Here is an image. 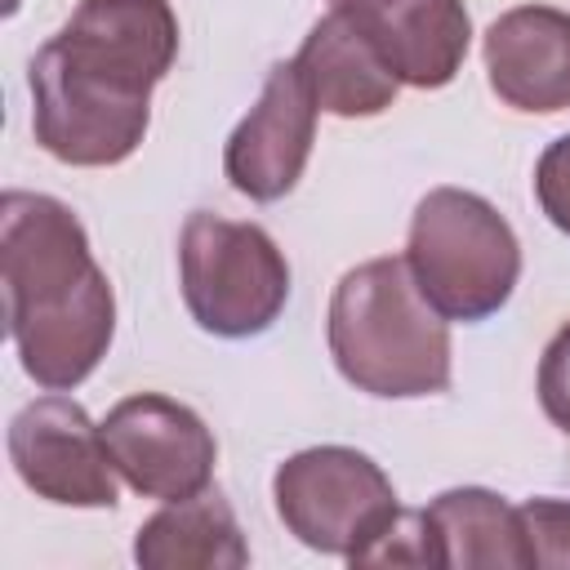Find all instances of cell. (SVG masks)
Returning <instances> with one entry per match:
<instances>
[{
	"label": "cell",
	"mask_w": 570,
	"mask_h": 570,
	"mask_svg": "<svg viewBox=\"0 0 570 570\" xmlns=\"http://www.w3.org/2000/svg\"><path fill=\"white\" fill-rule=\"evenodd\" d=\"M405 263L445 321L494 316L521 276V245L508 218L476 191L432 187L410 218Z\"/></svg>",
	"instance_id": "obj_4"
},
{
	"label": "cell",
	"mask_w": 570,
	"mask_h": 570,
	"mask_svg": "<svg viewBox=\"0 0 570 570\" xmlns=\"http://www.w3.org/2000/svg\"><path fill=\"white\" fill-rule=\"evenodd\" d=\"M356 18L392 76L410 89L450 85L472 45V18L463 0H383Z\"/></svg>",
	"instance_id": "obj_12"
},
{
	"label": "cell",
	"mask_w": 570,
	"mask_h": 570,
	"mask_svg": "<svg viewBox=\"0 0 570 570\" xmlns=\"http://www.w3.org/2000/svg\"><path fill=\"white\" fill-rule=\"evenodd\" d=\"M174 58L169 0H80L27 67L36 142L76 169L129 160L151 120V89Z\"/></svg>",
	"instance_id": "obj_1"
},
{
	"label": "cell",
	"mask_w": 570,
	"mask_h": 570,
	"mask_svg": "<svg viewBox=\"0 0 570 570\" xmlns=\"http://www.w3.org/2000/svg\"><path fill=\"white\" fill-rule=\"evenodd\" d=\"M98 428L120 481L142 499L174 503L200 494L214 481L218 441L205 428V419L174 396L160 392L125 396L120 405L107 410Z\"/></svg>",
	"instance_id": "obj_7"
},
{
	"label": "cell",
	"mask_w": 570,
	"mask_h": 570,
	"mask_svg": "<svg viewBox=\"0 0 570 570\" xmlns=\"http://www.w3.org/2000/svg\"><path fill=\"white\" fill-rule=\"evenodd\" d=\"M534 196L543 218L570 236V134H561L557 142L543 147L539 165H534Z\"/></svg>",
	"instance_id": "obj_16"
},
{
	"label": "cell",
	"mask_w": 570,
	"mask_h": 570,
	"mask_svg": "<svg viewBox=\"0 0 570 570\" xmlns=\"http://www.w3.org/2000/svg\"><path fill=\"white\" fill-rule=\"evenodd\" d=\"M316 142V102L303 71L289 62H272L258 102L232 129L223 147L227 183L249 200H281L298 187L307 156Z\"/></svg>",
	"instance_id": "obj_9"
},
{
	"label": "cell",
	"mask_w": 570,
	"mask_h": 570,
	"mask_svg": "<svg viewBox=\"0 0 570 570\" xmlns=\"http://www.w3.org/2000/svg\"><path fill=\"white\" fill-rule=\"evenodd\" d=\"M325 338L338 374L365 396L414 401L450 387V321L423 298L405 254H383L338 276Z\"/></svg>",
	"instance_id": "obj_3"
},
{
	"label": "cell",
	"mask_w": 570,
	"mask_h": 570,
	"mask_svg": "<svg viewBox=\"0 0 570 570\" xmlns=\"http://www.w3.org/2000/svg\"><path fill=\"white\" fill-rule=\"evenodd\" d=\"M178 281L191 321L214 338H254L289 303V263L258 223L187 214L178 236Z\"/></svg>",
	"instance_id": "obj_5"
},
{
	"label": "cell",
	"mask_w": 570,
	"mask_h": 570,
	"mask_svg": "<svg viewBox=\"0 0 570 570\" xmlns=\"http://www.w3.org/2000/svg\"><path fill=\"white\" fill-rule=\"evenodd\" d=\"M134 561L147 570H240L249 566V543L232 503L205 485L138 525Z\"/></svg>",
	"instance_id": "obj_14"
},
{
	"label": "cell",
	"mask_w": 570,
	"mask_h": 570,
	"mask_svg": "<svg viewBox=\"0 0 570 570\" xmlns=\"http://www.w3.org/2000/svg\"><path fill=\"white\" fill-rule=\"evenodd\" d=\"M9 463L18 481L62 508H116V463L102 428L80 401L49 392L22 405L9 423Z\"/></svg>",
	"instance_id": "obj_8"
},
{
	"label": "cell",
	"mask_w": 570,
	"mask_h": 570,
	"mask_svg": "<svg viewBox=\"0 0 570 570\" xmlns=\"http://www.w3.org/2000/svg\"><path fill=\"white\" fill-rule=\"evenodd\" d=\"M521 530L530 548V566L570 570V499H525Z\"/></svg>",
	"instance_id": "obj_15"
},
{
	"label": "cell",
	"mask_w": 570,
	"mask_h": 570,
	"mask_svg": "<svg viewBox=\"0 0 570 570\" xmlns=\"http://www.w3.org/2000/svg\"><path fill=\"white\" fill-rule=\"evenodd\" d=\"M374 4H383V0H330V9H347V13H365Z\"/></svg>",
	"instance_id": "obj_18"
},
{
	"label": "cell",
	"mask_w": 570,
	"mask_h": 570,
	"mask_svg": "<svg viewBox=\"0 0 570 570\" xmlns=\"http://www.w3.org/2000/svg\"><path fill=\"white\" fill-rule=\"evenodd\" d=\"M272 499L276 517L303 548L352 566H361L405 517L387 472L352 445H312L289 454L272 476Z\"/></svg>",
	"instance_id": "obj_6"
},
{
	"label": "cell",
	"mask_w": 570,
	"mask_h": 570,
	"mask_svg": "<svg viewBox=\"0 0 570 570\" xmlns=\"http://www.w3.org/2000/svg\"><path fill=\"white\" fill-rule=\"evenodd\" d=\"M539 405L543 414L570 436V321L548 338L543 356H539Z\"/></svg>",
	"instance_id": "obj_17"
},
{
	"label": "cell",
	"mask_w": 570,
	"mask_h": 570,
	"mask_svg": "<svg viewBox=\"0 0 570 570\" xmlns=\"http://www.w3.org/2000/svg\"><path fill=\"white\" fill-rule=\"evenodd\" d=\"M294 67L303 71L316 111H330L338 120L379 116L392 107L401 89L379 45L361 27V18L347 9H330L325 18L312 22V31L294 53Z\"/></svg>",
	"instance_id": "obj_11"
},
{
	"label": "cell",
	"mask_w": 570,
	"mask_h": 570,
	"mask_svg": "<svg viewBox=\"0 0 570 570\" xmlns=\"http://www.w3.org/2000/svg\"><path fill=\"white\" fill-rule=\"evenodd\" d=\"M490 89L530 116L570 107V13L552 4H517L485 27L481 40Z\"/></svg>",
	"instance_id": "obj_10"
},
{
	"label": "cell",
	"mask_w": 570,
	"mask_h": 570,
	"mask_svg": "<svg viewBox=\"0 0 570 570\" xmlns=\"http://www.w3.org/2000/svg\"><path fill=\"white\" fill-rule=\"evenodd\" d=\"M0 272L9 338L27 379L45 392L80 387L111 347L116 294L76 209L45 191H4Z\"/></svg>",
	"instance_id": "obj_2"
},
{
	"label": "cell",
	"mask_w": 570,
	"mask_h": 570,
	"mask_svg": "<svg viewBox=\"0 0 570 570\" xmlns=\"http://www.w3.org/2000/svg\"><path fill=\"white\" fill-rule=\"evenodd\" d=\"M428 539V566L476 570V566H508L530 570V548L521 530V508L485 485H454L441 490L419 512Z\"/></svg>",
	"instance_id": "obj_13"
}]
</instances>
